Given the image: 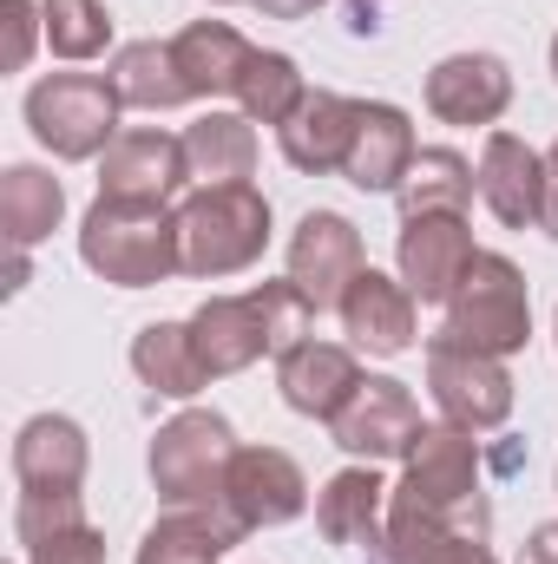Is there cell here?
Returning <instances> with one entry per match:
<instances>
[{
	"instance_id": "2",
	"label": "cell",
	"mask_w": 558,
	"mask_h": 564,
	"mask_svg": "<svg viewBox=\"0 0 558 564\" xmlns=\"http://www.w3.org/2000/svg\"><path fill=\"white\" fill-rule=\"evenodd\" d=\"M277 237L270 197L257 184H191L178 197V263L197 282L244 276L264 263Z\"/></svg>"
},
{
	"instance_id": "23",
	"label": "cell",
	"mask_w": 558,
	"mask_h": 564,
	"mask_svg": "<svg viewBox=\"0 0 558 564\" xmlns=\"http://www.w3.org/2000/svg\"><path fill=\"white\" fill-rule=\"evenodd\" d=\"M237 539L244 525L224 506H164V519H151V532L139 539L132 564H224Z\"/></svg>"
},
{
	"instance_id": "35",
	"label": "cell",
	"mask_w": 558,
	"mask_h": 564,
	"mask_svg": "<svg viewBox=\"0 0 558 564\" xmlns=\"http://www.w3.org/2000/svg\"><path fill=\"white\" fill-rule=\"evenodd\" d=\"M539 230L558 243V139H552V151H546V217H539Z\"/></svg>"
},
{
	"instance_id": "9",
	"label": "cell",
	"mask_w": 558,
	"mask_h": 564,
	"mask_svg": "<svg viewBox=\"0 0 558 564\" xmlns=\"http://www.w3.org/2000/svg\"><path fill=\"white\" fill-rule=\"evenodd\" d=\"M420 401L408 381H395V375H362V388L348 394V408L329 421V440L348 453V459H368V466H382V459H408V446H415L420 433Z\"/></svg>"
},
{
	"instance_id": "18",
	"label": "cell",
	"mask_w": 558,
	"mask_h": 564,
	"mask_svg": "<svg viewBox=\"0 0 558 564\" xmlns=\"http://www.w3.org/2000/svg\"><path fill=\"white\" fill-rule=\"evenodd\" d=\"M473 177H480V204L493 210V224L533 230L546 217V151H533L519 132H486Z\"/></svg>"
},
{
	"instance_id": "24",
	"label": "cell",
	"mask_w": 558,
	"mask_h": 564,
	"mask_svg": "<svg viewBox=\"0 0 558 564\" xmlns=\"http://www.w3.org/2000/svg\"><path fill=\"white\" fill-rule=\"evenodd\" d=\"M250 53L257 46L230 20H191L184 33H171V59L184 73V93L191 99H237V79H244Z\"/></svg>"
},
{
	"instance_id": "39",
	"label": "cell",
	"mask_w": 558,
	"mask_h": 564,
	"mask_svg": "<svg viewBox=\"0 0 558 564\" xmlns=\"http://www.w3.org/2000/svg\"><path fill=\"white\" fill-rule=\"evenodd\" d=\"M26 270H33V263H26V250H13V257H7V295H20V289H26Z\"/></svg>"
},
{
	"instance_id": "3",
	"label": "cell",
	"mask_w": 558,
	"mask_h": 564,
	"mask_svg": "<svg viewBox=\"0 0 558 564\" xmlns=\"http://www.w3.org/2000/svg\"><path fill=\"white\" fill-rule=\"evenodd\" d=\"M79 263L112 289H158L184 276L178 263V210L171 204H126L99 197L79 217Z\"/></svg>"
},
{
	"instance_id": "1",
	"label": "cell",
	"mask_w": 558,
	"mask_h": 564,
	"mask_svg": "<svg viewBox=\"0 0 558 564\" xmlns=\"http://www.w3.org/2000/svg\"><path fill=\"white\" fill-rule=\"evenodd\" d=\"M315 315H322V308L282 276V282H257V289H244V295H211V302H197L184 322H191V341H197L204 375L224 381V375L257 368L264 355H289L296 341H309Z\"/></svg>"
},
{
	"instance_id": "5",
	"label": "cell",
	"mask_w": 558,
	"mask_h": 564,
	"mask_svg": "<svg viewBox=\"0 0 558 564\" xmlns=\"http://www.w3.org/2000/svg\"><path fill=\"white\" fill-rule=\"evenodd\" d=\"M119 93L99 73H46L26 86V126L60 164H86L106 158V144L119 139Z\"/></svg>"
},
{
	"instance_id": "4",
	"label": "cell",
	"mask_w": 558,
	"mask_h": 564,
	"mask_svg": "<svg viewBox=\"0 0 558 564\" xmlns=\"http://www.w3.org/2000/svg\"><path fill=\"white\" fill-rule=\"evenodd\" d=\"M440 335H453V341H466L480 355L513 361L533 341V289H526V270L513 257H500V250H480L473 270L460 276V289L447 295Z\"/></svg>"
},
{
	"instance_id": "32",
	"label": "cell",
	"mask_w": 558,
	"mask_h": 564,
	"mask_svg": "<svg viewBox=\"0 0 558 564\" xmlns=\"http://www.w3.org/2000/svg\"><path fill=\"white\" fill-rule=\"evenodd\" d=\"M79 519H86V492H20V506H13V539H20V545H40V539L79 525Z\"/></svg>"
},
{
	"instance_id": "30",
	"label": "cell",
	"mask_w": 558,
	"mask_h": 564,
	"mask_svg": "<svg viewBox=\"0 0 558 564\" xmlns=\"http://www.w3.org/2000/svg\"><path fill=\"white\" fill-rule=\"evenodd\" d=\"M395 197H401V217H420V210H466V204L480 197L473 158H460V151H447V144H427Z\"/></svg>"
},
{
	"instance_id": "10",
	"label": "cell",
	"mask_w": 558,
	"mask_h": 564,
	"mask_svg": "<svg viewBox=\"0 0 558 564\" xmlns=\"http://www.w3.org/2000/svg\"><path fill=\"white\" fill-rule=\"evenodd\" d=\"M480 243L466 230V210H420L401 217V237H395V276L415 289V302L447 308V295L460 289V276L473 270Z\"/></svg>"
},
{
	"instance_id": "13",
	"label": "cell",
	"mask_w": 558,
	"mask_h": 564,
	"mask_svg": "<svg viewBox=\"0 0 558 564\" xmlns=\"http://www.w3.org/2000/svg\"><path fill=\"white\" fill-rule=\"evenodd\" d=\"M335 315H342L348 348H355V355H375V361L408 355V348H415V335H420L415 289H408L401 276H388V270H362V276L342 289Z\"/></svg>"
},
{
	"instance_id": "12",
	"label": "cell",
	"mask_w": 558,
	"mask_h": 564,
	"mask_svg": "<svg viewBox=\"0 0 558 564\" xmlns=\"http://www.w3.org/2000/svg\"><path fill=\"white\" fill-rule=\"evenodd\" d=\"M191 191V158L184 132H158V126H126L99 158V197H126V204H171Z\"/></svg>"
},
{
	"instance_id": "34",
	"label": "cell",
	"mask_w": 558,
	"mask_h": 564,
	"mask_svg": "<svg viewBox=\"0 0 558 564\" xmlns=\"http://www.w3.org/2000/svg\"><path fill=\"white\" fill-rule=\"evenodd\" d=\"M0 13H7V66L26 73L33 40H46V13H40V0H0Z\"/></svg>"
},
{
	"instance_id": "15",
	"label": "cell",
	"mask_w": 558,
	"mask_h": 564,
	"mask_svg": "<svg viewBox=\"0 0 558 564\" xmlns=\"http://www.w3.org/2000/svg\"><path fill=\"white\" fill-rule=\"evenodd\" d=\"M480 539H486V519L388 492V525H382V545L368 552V564H460Z\"/></svg>"
},
{
	"instance_id": "29",
	"label": "cell",
	"mask_w": 558,
	"mask_h": 564,
	"mask_svg": "<svg viewBox=\"0 0 558 564\" xmlns=\"http://www.w3.org/2000/svg\"><path fill=\"white\" fill-rule=\"evenodd\" d=\"M302 99H309L302 66H296L289 53H264V46H257L250 66H244V79H237V112H244L250 126H289Z\"/></svg>"
},
{
	"instance_id": "41",
	"label": "cell",
	"mask_w": 558,
	"mask_h": 564,
	"mask_svg": "<svg viewBox=\"0 0 558 564\" xmlns=\"http://www.w3.org/2000/svg\"><path fill=\"white\" fill-rule=\"evenodd\" d=\"M552 79H558V33H552Z\"/></svg>"
},
{
	"instance_id": "40",
	"label": "cell",
	"mask_w": 558,
	"mask_h": 564,
	"mask_svg": "<svg viewBox=\"0 0 558 564\" xmlns=\"http://www.w3.org/2000/svg\"><path fill=\"white\" fill-rule=\"evenodd\" d=\"M460 564H500V558H493V552H486V539H480V545H473V552H466Z\"/></svg>"
},
{
	"instance_id": "25",
	"label": "cell",
	"mask_w": 558,
	"mask_h": 564,
	"mask_svg": "<svg viewBox=\"0 0 558 564\" xmlns=\"http://www.w3.org/2000/svg\"><path fill=\"white\" fill-rule=\"evenodd\" d=\"M132 375L164 401H197L211 388V375L197 361V341H191V322H144L132 335Z\"/></svg>"
},
{
	"instance_id": "22",
	"label": "cell",
	"mask_w": 558,
	"mask_h": 564,
	"mask_svg": "<svg viewBox=\"0 0 558 564\" xmlns=\"http://www.w3.org/2000/svg\"><path fill=\"white\" fill-rule=\"evenodd\" d=\"M388 492L395 486H382V473L368 459L329 473L322 492H315V532L329 545H342V552H362V545L375 552L382 545V525H388Z\"/></svg>"
},
{
	"instance_id": "38",
	"label": "cell",
	"mask_w": 558,
	"mask_h": 564,
	"mask_svg": "<svg viewBox=\"0 0 558 564\" xmlns=\"http://www.w3.org/2000/svg\"><path fill=\"white\" fill-rule=\"evenodd\" d=\"M375 0H348V33H375Z\"/></svg>"
},
{
	"instance_id": "43",
	"label": "cell",
	"mask_w": 558,
	"mask_h": 564,
	"mask_svg": "<svg viewBox=\"0 0 558 564\" xmlns=\"http://www.w3.org/2000/svg\"><path fill=\"white\" fill-rule=\"evenodd\" d=\"M211 7H230V0H211Z\"/></svg>"
},
{
	"instance_id": "28",
	"label": "cell",
	"mask_w": 558,
	"mask_h": 564,
	"mask_svg": "<svg viewBox=\"0 0 558 564\" xmlns=\"http://www.w3.org/2000/svg\"><path fill=\"white\" fill-rule=\"evenodd\" d=\"M184 158H191V184H250L257 126L244 112H204L197 126H184Z\"/></svg>"
},
{
	"instance_id": "27",
	"label": "cell",
	"mask_w": 558,
	"mask_h": 564,
	"mask_svg": "<svg viewBox=\"0 0 558 564\" xmlns=\"http://www.w3.org/2000/svg\"><path fill=\"white\" fill-rule=\"evenodd\" d=\"M106 79H112L119 106H132V112H178V106H191L184 73L171 59V40H126V46H112Z\"/></svg>"
},
{
	"instance_id": "37",
	"label": "cell",
	"mask_w": 558,
	"mask_h": 564,
	"mask_svg": "<svg viewBox=\"0 0 558 564\" xmlns=\"http://www.w3.org/2000/svg\"><path fill=\"white\" fill-rule=\"evenodd\" d=\"M250 7H264L270 20H309V13H315L322 0H250Z\"/></svg>"
},
{
	"instance_id": "14",
	"label": "cell",
	"mask_w": 558,
	"mask_h": 564,
	"mask_svg": "<svg viewBox=\"0 0 558 564\" xmlns=\"http://www.w3.org/2000/svg\"><path fill=\"white\" fill-rule=\"evenodd\" d=\"M282 270H289V282H296L315 308H335L342 289L368 270V263H362V230H355L342 210H309V217L289 230Z\"/></svg>"
},
{
	"instance_id": "21",
	"label": "cell",
	"mask_w": 558,
	"mask_h": 564,
	"mask_svg": "<svg viewBox=\"0 0 558 564\" xmlns=\"http://www.w3.org/2000/svg\"><path fill=\"white\" fill-rule=\"evenodd\" d=\"M355 119H362V99L348 93H309L296 106V119L277 126V144H282V164L302 171V177H329L348 164V144H355Z\"/></svg>"
},
{
	"instance_id": "36",
	"label": "cell",
	"mask_w": 558,
	"mask_h": 564,
	"mask_svg": "<svg viewBox=\"0 0 558 564\" xmlns=\"http://www.w3.org/2000/svg\"><path fill=\"white\" fill-rule=\"evenodd\" d=\"M526 564H558V519L533 525V539H526Z\"/></svg>"
},
{
	"instance_id": "8",
	"label": "cell",
	"mask_w": 558,
	"mask_h": 564,
	"mask_svg": "<svg viewBox=\"0 0 558 564\" xmlns=\"http://www.w3.org/2000/svg\"><path fill=\"white\" fill-rule=\"evenodd\" d=\"M401 499L420 506H440V512H466V519H486L480 506V440L453 421H427L401 459Z\"/></svg>"
},
{
	"instance_id": "20",
	"label": "cell",
	"mask_w": 558,
	"mask_h": 564,
	"mask_svg": "<svg viewBox=\"0 0 558 564\" xmlns=\"http://www.w3.org/2000/svg\"><path fill=\"white\" fill-rule=\"evenodd\" d=\"M415 158H420L415 119H408L401 106H388V99H362V119H355V144H348L342 177H348L355 191L382 197V191H401V184H408Z\"/></svg>"
},
{
	"instance_id": "26",
	"label": "cell",
	"mask_w": 558,
	"mask_h": 564,
	"mask_svg": "<svg viewBox=\"0 0 558 564\" xmlns=\"http://www.w3.org/2000/svg\"><path fill=\"white\" fill-rule=\"evenodd\" d=\"M66 217V184L46 171V164H7L0 171V230H7V250H33L60 230Z\"/></svg>"
},
{
	"instance_id": "7",
	"label": "cell",
	"mask_w": 558,
	"mask_h": 564,
	"mask_svg": "<svg viewBox=\"0 0 558 564\" xmlns=\"http://www.w3.org/2000/svg\"><path fill=\"white\" fill-rule=\"evenodd\" d=\"M427 394L440 408V421L466 426V433H493L513 421V375L500 355H480L453 335L427 341Z\"/></svg>"
},
{
	"instance_id": "19",
	"label": "cell",
	"mask_w": 558,
	"mask_h": 564,
	"mask_svg": "<svg viewBox=\"0 0 558 564\" xmlns=\"http://www.w3.org/2000/svg\"><path fill=\"white\" fill-rule=\"evenodd\" d=\"M277 388H282V408L302 414V421H335L348 408V394L362 388V361L348 341H296L289 355H277Z\"/></svg>"
},
{
	"instance_id": "11",
	"label": "cell",
	"mask_w": 558,
	"mask_h": 564,
	"mask_svg": "<svg viewBox=\"0 0 558 564\" xmlns=\"http://www.w3.org/2000/svg\"><path fill=\"white\" fill-rule=\"evenodd\" d=\"M244 532H277L289 519L309 512V479L282 446H237L230 473H224V499H217Z\"/></svg>"
},
{
	"instance_id": "33",
	"label": "cell",
	"mask_w": 558,
	"mask_h": 564,
	"mask_svg": "<svg viewBox=\"0 0 558 564\" xmlns=\"http://www.w3.org/2000/svg\"><path fill=\"white\" fill-rule=\"evenodd\" d=\"M20 564H106V532H99L93 519H79V525H66V532L26 545Z\"/></svg>"
},
{
	"instance_id": "17",
	"label": "cell",
	"mask_w": 558,
	"mask_h": 564,
	"mask_svg": "<svg viewBox=\"0 0 558 564\" xmlns=\"http://www.w3.org/2000/svg\"><path fill=\"white\" fill-rule=\"evenodd\" d=\"M513 106V66L500 53H447L427 73V112L440 126H500Z\"/></svg>"
},
{
	"instance_id": "42",
	"label": "cell",
	"mask_w": 558,
	"mask_h": 564,
	"mask_svg": "<svg viewBox=\"0 0 558 564\" xmlns=\"http://www.w3.org/2000/svg\"><path fill=\"white\" fill-rule=\"evenodd\" d=\"M552 341H558V315H552Z\"/></svg>"
},
{
	"instance_id": "31",
	"label": "cell",
	"mask_w": 558,
	"mask_h": 564,
	"mask_svg": "<svg viewBox=\"0 0 558 564\" xmlns=\"http://www.w3.org/2000/svg\"><path fill=\"white\" fill-rule=\"evenodd\" d=\"M40 13H46V46H53V59H99L106 46H112V13H106V0H40Z\"/></svg>"
},
{
	"instance_id": "6",
	"label": "cell",
	"mask_w": 558,
	"mask_h": 564,
	"mask_svg": "<svg viewBox=\"0 0 558 564\" xmlns=\"http://www.w3.org/2000/svg\"><path fill=\"white\" fill-rule=\"evenodd\" d=\"M237 433L217 408H184L151 433V486L164 506H217L224 499V473H230Z\"/></svg>"
},
{
	"instance_id": "16",
	"label": "cell",
	"mask_w": 558,
	"mask_h": 564,
	"mask_svg": "<svg viewBox=\"0 0 558 564\" xmlns=\"http://www.w3.org/2000/svg\"><path fill=\"white\" fill-rule=\"evenodd\" d=\"M13 486L20 492H86V473H93V440L73 414H33L13 433Z\"/></svg>"
}]
</instances>
